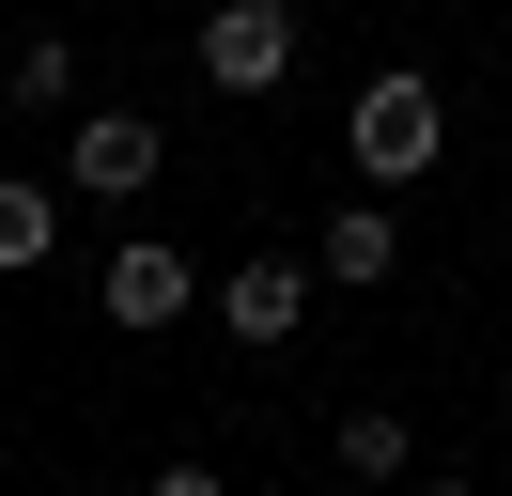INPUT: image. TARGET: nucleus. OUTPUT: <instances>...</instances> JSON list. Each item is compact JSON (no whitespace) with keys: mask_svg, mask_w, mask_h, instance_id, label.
Here are the masks:
<instances>
[{"mask_svg":"<svg viewBox=\"0 0 512 496\" xmlns=\"http://www.w3.org/2000/svg\"><path fill=\"white\" fill-rule=\"evenodd\" d=\"M342 481H404V419L388 403H342Z\"/></svg>","mask_w":512,"mask_h":496,"instance_id":"obj_8","label":"nucleus"},{"mask_svg":"<svg viewBox=\"0 0 512 496\" xmlns=\"http://www.w3.org/2000/svg\"><path fill=\"white\" fill-rule=\"evenodd\" d=\"M187 295H202V264H187V248H109V326H140V341H156Z\"/></svg>","mask_w":512,"mask_h":496,"instance_id":"obj_5","label":"nucleus"},{"mask_svg":"<svg viewBox=\"0 0 512 496\" xmlns=\"http://www.w3.org/2000/svg\"><path fill=\"white\" fill-rule=\"evenodd\" d=\"M435 155H450L435 78H404V62H388V78L357 93V171H373V186H404V171H435Z\"/></svg>","mask_w":512,"mask_h":496,"instance_id":"obj_1","label":"nucleus"},{"mask_svg":"<svg viewBox=\"0 0 512 496\" xmlns=\"http://www.w3.org/2000/svg\"><path fill=\"white\" fill-rule=\"evenodd\" d=\"M202 78L218 93H280L295 78V16L280 0H218V16H202Z\"/></svg>","mask_w":512,"mask_h":496,"instance_id":"obj_2","label":"nucleus"},{"mask_svg":"<svg viewBox=\"0 0 512 496\" xmlns=\"http://www.w3.org/2000/svg\"><path fill=\"white\" fill-rule=\"evenodd\" d=\"M0 93H16V109H63V93H78V62H63V47H47V31H32V47L0 62Z\"/></svg>","mask_w":512,"mask_h":496,"instance_id":"obj_9","label":"nucleus"},{"mask_svg":"<svg viewBox=\"0 0 512 496\" xmlns=\"http://www.w3.org/2000/svg\"><path fill=\"white\" fill-rule=\"evenodd\" d=\"M295 264H311V279H342V295H373V279L404 264V233H388L373 202H342V217H326V248H295Z\"/></svg>","mask_w":512,"mask_h":496,"instance_id":"obj_6","label":"nucleus"},{"mask_svg":"<svg viewBox=\"0 0 512 496\" xmlns=\"http://www.w3.org/2000/svg\"><path fill=\"white\" fill-rule=\"evenodd\" d=\"M47 248H63V202H47V186H16V171H0V279H32Z\"/></svg>","mask_w":512,"mask_h":496,"instance_id":"obj_7","label":"nucleus"},{"mask_svg":"<svg viewBox=\"0 0 512 496\" xmlns=\"http://www.w3.org/2000/svg\"><path fill=\"white\" fill-rule=\"evenodd\" d=\"M156 171H171V140H156L140 109H94V124L63 140V186H78V202H140Z\"/></svg>","mask_w":512,"mask_h":496,"instance_id":"obj_3","label":"nucleus"},{"mask_svg":"<svg viewBox=\"0 0 512 496\" xmlns=\"http://www.w3.org/2000/svg\"><path fill=\"white\" fill-rule=\"evenodd\" d=\"M419 496H466V481H419Z\"/></svg>","mask_w":512,"mask_h":496,"instance_id":"obj_11","label":"nucleus"},{"mask_svg":"<svg viewBox=\"0 0 512 496\" xmlns=\"http://www.w3.org/2000/svg\"><path fill=\"white\" fill-rule=\"evenodd\" d=\"M140 496H218V465H156V481H140Z\"/></svg>","mask_w":512,"mask_h":496,"instance_id":"obj_10","label":"nucleus"},{"mask_svg":"<svg viewBox=\"0 0 512 496\" xmlns=\"http://www.w3.org/2000/svg\"><path fill=\"white\" fill-rule=\"evenodd\" d=\"M295 310H311V264H295V248H264V264L218 279V326L233 341H295Z\"/></svg>","mask_w":512,"mask_h":496,"instance_id":"obj_4","label":"nucleus"}]
</instances>
